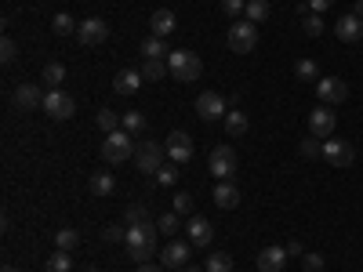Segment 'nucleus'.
Masks as SVG:
<instances>
[{
	"instance_id": "1",
	"label": "nucleus",
	"mask_w": 363,
	"mask_h": 272,
	"mask_svg": "<svg viewBox=\"0 0 363 272\" xmlns=\"http://www.w3.org/2000/svg\"><path fill=\"white\" fill-rule=\"evenodd\" d=\"M124 247H128V254H131L138 265H145L149 258L157 254V229L149 225V222H142V225H128Z\"/></svg>"
},
{
	"instance_id": "2",
	"label": "nucleus",
	"mask_w": 363,
	"mask_h": 272,
	"mask_svg": "<svg viewBox=\"0 0 363 272\" xmlns=\"http://www.w3.org/2000/svg\"><path fill=\"white\" fill-rule=\"evenodd\" d=\"M167 69H171V76H174L178 84H193V80H200L203 62H200V58H196L193 51H171Z\"/></svg>"
},
{
	"instance_id": "3",
	"label": "nucleus",
	"mask_w": 363,
	"mask_h": 272,
	"mask_svg": "<svg viewBox=\"0 0 363 272\" xmlns=\"http://www.w3.org/2000/svg\"><path fill=\"white\" fill-rule=\"evenodd\" d=\"M102 157H106L109 164H128V160L135 157V135H128L124 128L113 131V135H106V142H102Z\"/></svg>"
},
{
	"instance_id": "4",
	"label": "nucleus",
	"mask_w": 363,
	"mask_h": 272,
	"mask_svg": "<svg viewBox=\"0 0 363 272\" xmlns=\"http://www.w3.org/2000/svg\"><path fill=\"white\" fill-rule=\"evenodd\" d=\"M225 40H229V51H236V55H251L255 47H258V26L255 22H233L229 26V33H225Z\"/></svg>"
},
{
	"instance_id": "5",
	"label": "nucleus",
	"mask_w": 363,
	"mask_h": 272,
	"mask_svg": "<svg viewBox=\"0 0 363 272\" xmlns=\"http://www.w3.org/2000/svg\"><path fill=\"white\" fill-rule=\"evenodd\" d=\"M207 164H211V174H215L218 181H229L236 174V149L233 145H215Z\"/></svg>"
},
{
	"instance_id": "6",
	"label": "nucleus",
	"mask_w": 363,
	"mask_h": 272,
	"mask_svg": "<svg viewBox=\"0 0 363 272\" xmlns=\"http://www.w3.org/2000/svg\"><path fill=\"white\" fill-rule=\"evenodd\" d=\"M316 98H320V106H342L349 98V84L342 76H323V80H316Z\"/></svg>"
},
{
	"instance_id": "7",
	"label": "nucleus",
	"mask_w": 363,
	"mask_h": 272,
	"mask_svg": "<svg viewBox=\"0 0 363 272\" xmlns=\"http://www.w3.org/2000/svg\"><path fill=\"white\" fill-rule=\"evenodd\" d=\"M164 157H167V149L160 142H142L138 153H135V164H138L142 174H157L164 167Z\"/></svg>"
},
{
	"instance_id": "8",
	"label": "nucleus",
	"mask_w": 363,
	"mask_h": 272,
	"mask_svg": "<svg viewBox=\"0 0 363 272\" xmlns=\"http://www.w3.org/2000/svg\"><path fill=\"white\" fill-rule=\"evenodd\" d=\"M77 40H80L84 47L106 44V40H109V22H102V18H84V22L77 26Z\"/></svg>"
},
{
	"instance_id": "9",
	"label": "nucleus",
	"mask_w": 363,
	"mask_h": 272,
	"mask_svg": "<svg viewBox=\"0 0 363 272\" xmlns=\"http://www.w3.org/2000/svg\"><path fill=\"white\" fill-rule=\"evenodd\" d=\"M44 113L51 116V120H69L73 113H77V102L66 95V91H48V95H44Z\"/></svg>"
},
{
	"instance_id": "10",
	"label": "nucleus",
	"mask_w": 363,
	"mask_h": 272,
	"mask_svg": "<svg viewBox=\"0 0 363 272\" xmlns=\"http://www.w3.org/2000/svg\"><path fill=\"white\" fill-rule=\"evenodd\" d=\"M323 160H327L330 167H352L356 149H352L349 142H342V138H327V142H323Z\"/></svg>"
},
{
	"instance_id": "11",
	"label": "nucleus",
	"mask_w": 363,
	"mask_h": 272,
	"mask_svg": "<svg viewBox=\"0 0 363 272\" xmlns=\"http://www.w3.org/2000/svg\"><path fill=\"white\" fill-rule=\"evenodd\" d=\"M164 149H167V160L171 164H189L193 160V138L186 131H171Z\"/></svg>"
},
{
	"instance_id": "12",
	"label": "nucleus",
	"mask_w": 363,
	"mask_h": 272,
	"mask_svg": "<svg viewBox=\"0 0 363 272\" xmlns=\"http://www.w3.org/2000/svg\"><path fill=\"white\" fill-rule=\"evenodd\" d=\"M335 128H338V116H335V109H330V106H320V109L309 113L313 138H330V135H335Z\"/></svg>"
},
{
	"instance_id": "13",
	"label": "nucleus",
	"mask_w": 363,
	"mask_h": 272,
	"mask_svg": "<svg viewBox=\"0 0 363 272\" xmlns=\"http://www.w3.org/2000/svg\"><path fill=\"white\" fill-rule=\"evenodd\" d=\"M196 116L200 120H225V98L218 91H203L196 98Z\"/></svg>"
},
{
	"instance_id": "14",
	"label": "nucleus",
	"mask_w": 363,
	"mask_h": 272,
	"mask_svg": "<svg viewBox=\"0 0 363 272\" xmlns=\"http://www.w3.org/2000/svg\"><path fill=\"white\" fill-rule=\"evenodd\" d=\"M189 254H193L189 239H171L160 258H164V268H186V265H189Z\"/></svg>"
},
{
	"instance_id": "15",
	"label": "nucleus",
	"mask_w": 363,
	"mask_h": 272,
	"mask_svg": "<svg viewBox=\"0 0 363 272\" xmlns=\"http://www.w3.org/2000/svg\"><path fill=\"white\" fill-rule=\"evenodd\" d=\"M335 33H338L342 44H359V40H363V18H359L356 11L342 15V18L335 22Z\"/></svg>"
},
{
	"instance_id": "16",
	"label": "nucleus",
	"mask_w": 363,
	"mask_h": 272,
	"mask_svg": "<svg viewBox=\"0 0 363 272\" xmlns=\"http://www.w3.org/2000/svg\"><path fill=\"white\" fill-rule=\"evenodd\" d=\"M15 106H18L22 113L44 109V91H40L37 84H18V87H15Z\"/></svg>"
},
{
	"instance_id": "17",
	"label": "nucleus",
	"mask_w": 363,
	"mask_h": 272,
	"mask_svg": "<svg viewBox=\"0 0 363 272\" xmlns=\"http://www.w3.org/2000/svg\"><path fill=\"white\" fill-rule=\"evenodd\" d=\"M186 229H189V244H193V247H207L211 239H215V225H211L203 215H193V218L186 222Z\"/></svg>"
},
{
	"instance_id": "18",
	"label": "nucleus",
	"mask_w": 363,
	"mask_h": 272,
	"mask_svg": "<svg viewBox=\"0 0 363 272\" xmlns=\"http://www.w3.org/2000/svg\"><path fill=\"white\" fill-rule=\"evenodd\" d=\"M258 272H284L287 265V247H265L258 258H255Z\"/></svg>"
},
{
	"instance_id": "19",
	"label": "nucleus",
	"mask_w": 363,
	"mask_h": 272,
	"mask_svg": "<svg viewBox=\"0 0 363 272\" xmlns=\"http://www.w3.org/2000/svg\"><path fill=\"white\" fill-rule=\"evenodd\" d=\"M142 69H120L116 76H113V91L116 95H135V91L142 87Z\"/></svg>"
},
{
	"instance_id": "20",
	"label": "nucleus",
	"mask_w": 363,
	"mask_h": 272,
	"mask_svg": "<svg viewBox=\"0 0 363 272\" xmlns=\"http://www.w3.org/2000/svg\"><path fill=\"white\" fill-rule=\"evenodd\" d=\"M174 11H167V8H160V11H153L149 15V29H153V37H171L174 33Z\"/></svg>"
},
{
	"instance_id": "21",
	"label": "nucleus",
	"mask_w": 363,
	"mask_h": 272,
	"mask_svg": "<svg viewBox=\"0 0 363 272\" xmlns=\"http://www.w3.org/2000/svg\"><path fill=\"white\" fill-rule=\"evenodd\" d=\"M211 196H215V207H218V210H233V207L240 203V189L233 186V181H218Z\"/></svg>"
},
{
	"instance_id": "22",
	"label": "nucleus",
	"mask_w": 363,
	"mask_h": 272,
	"mask_svg": "<svg viewBox=\"0 0 363 272\" xmlns=\"http://www.w3.org/2000/svg\"><path fill=\"white\" fill-rule=\"evenodd\" d=\"M225 135H229V138L247 135V116L240 113V109H229V113H225Z\"/></svg>"
},
{
	"instance_id": "23",
	"label": "nucleus",
	"mask_w": 363,
	"mask_h": 272,
	"mask_svg": "<svg viewBox=\"0 0 363 272\" xmlns=\"http://www.w3.org/2000/svg\"><path fill=\"white\" fill-rule=\"evenodd\" d=\"M113 189H116V178L109 171H99L95 178H91V193H95V196H109Z\"/></svg>"
},
{
	"instance_id": "24",
	"label": "nucleus",
	"mask_w": 363,
	"mask_h": 272,
	"mask_svg": "<svg viewBox=\"0 0 363 272\" xmlns=\"http://www.w3.org/2000/svg\"><path fill=\"white\" fill-rule=\"evenodd\" d=\"M138 51H142V58H164L167 55V44H164V37H145L138 44Z\"/></svg>"
},
{
	"instance_id": "25",
	"label": "nucleus",
	"mask_w": 363,
	"mask_h": 272,
	"mask_svg": "<svg viewBox=\"0 0 363 272\" xmlns=\"http://www.w3.org/2000/svg\"><path fill=\"white\" fill-rule=\"evenodd\" d=\"M269 11H272V8H269V0H247V8H244V18L258 26V22H265V18H269Z\"/></svg>"
},
{
	"instance_id": "26",
	"label": "nucleus",
	"mask_w": 363,
	"mask_h": 272,
	"mask_svg": "<svg viewBox=\"0 0 363 272\" xmlns=\"http://www.w3.org/2000/svg\"><path fill=\"white\" fill-rule=\"evenodd\" d=\"M77 26H80V22H77L73 15H66V11H58V15L51 18V29H55L58 37H69V33H77Z\"/></svg>"
},
{
	"instance_id": "27",
	"label": "nucleus",
	"mask_w": 363,
	"mask_h": 272,
	"mask_svg": "<svg viewBox=\"0 0 363 272\" xmlns=\"http://www.w3.org/2000/svg\"><path fill=\"white\" fill-rule=\"evenodd\" d=\"M171 69H167V62L164 58H145V66H142V76L145 80H164Z\"/></svg>"
},
{
	"instance_id": "28",
	"label": "nucleus",
	"mask_w": 363,
	"mask_h": 272,
	"mask_svg": "<svg viewBox=\"0 0 363 272\" xmlns=\"http://www.w3.org/2000/svg\"><path fill=\"white\" fill-rule=\"evenodd\" d=\"M120 128H124L128 135H142V131H145V116H142L138 109H131V113L120 116Z\"/></svg>"
},
{
	"instance_id": "29",
	"label": "nucleus",
	"mask_w": 363,
	"mask_h": 272,
	"mask_svg": "<svg viewBox=\"0 0 363 272\" xmlns=\"http://www.w3.org/2000/svg\"><path fill=\"white\" fill-rule=\"evenodd\" d=\"M77 244H80V232L77 229H58L55 232V247L58 251H77Z\"/></svg>"
},
{
	"instance_id": "30",
	"label": "nucleus",
	"mask_w": 363,
	"mask_h": 272,
	"mask_svg": "<svg viewBox=\"0 0 363 272\" xmlns=\"http://www.w3.org/2000/svg\"><path fill=\"white\" fill-rule=\"evenodd\" d=\"M48 272H73V258H69V251H55V254L48 258Z\"/></svg>"
},
{
	"instance_id": "31",
	"label": "nucleus",
	"mask_w": 363,
	"mask_h": 272,
	"mask_svg": "<svg viewBox=\"0 0 363 272\" xmlns=\"http://www.w3.org/2000/svg\"><path fill=\"white\" fill-rule=\"evenodd\" d=\"M44 80H48V87L55 91L58 84L66 80V66H62V62H48V66H44Z\"/></svg>"
},
{
	"instance_id": "32",
	"label": "nucleus",
	"mask_w": 363,
	"mask_h": 272,
	"mask_svg": "<svg viewBox=\"0 0 363 272\" xmlns=\"http://www.w3.org/2000/svg\"><path fill=\"white\" fill-rule=\"evenodd\" d=\"M298 80H320V66H316V58H301V62L294 66Z\"/></svg>"
},
{
	"instance_id": "33",
	"label": "nucleus",
	"mask_w": 363,
	"mask_h": 272,
	"mask_svg": "<svg viewBox=\"0 0 363 272\" xmlns=\"http://www.w3.org/2000/svg\"><path fill=\"white\" fill-rule=\"evenodd\" d=\"M233 268V258L225 251H215V254H207V272H229Z\"/></svg>"
},
{
	"instance_id": "34",
	"label": "nucleus",
	"mask_w": 363,
	"mask_h": 272,
	"mask_svg": "<svg viewBox=\"0 0 363 272\" xmlns=\"http://www.w3.org/2000/svg\"><path fill=\"white\" fill-rule=\"evenodd\" d=\"M99 128H102L106 135H113V131H120V116H116L113 109H99Z\"/></svg>"
},
{
	"instance_id": "35",
	"label": "nucleus",
	"mask_w": 363,
	"mask_h": 272,
	"mask_svg": "<svg viewBox=\"0 0 363 272\" xmlns=\"http://www.w3.org/2000/svg\"><path fill=\"white\" fill-rule=\"evenodd\" d=\"M124 218H128V225H142V222H149V210H145V203H131L124 210Z\"/></svg>"
},
{
	"instance_id": "36",
	"label": "nucleus",
	"mask_w": 363,
	"mask_h": 272,
	"mask_svg": "<svg viewBox=\"0 0 363 272\" xmlns=\"http://www.w3.org/2000/svg\"><path fill=\"white\" fill-rule=\"evenodd\" d=\"M102 239H106V244H124L128 229H124V225H106V229H102Z\"/></svg>"
},
{
	"instance_id": "37",
	"label": "nucleus",
	"mask_w": 363,
	"mask_h": 272,
	"mask_svg": "<svg viewBox=\"0 0 363 272\" xmlns=\"http://www.w3.org/2000/svg\"><path fill=\"white\" fill-rule=\"evenodd\" d=\"M301 29H306V37H320V33H323V18H320V15H306Z\"/></svg>"
},
{
	"instance_id": "38",
	"label": "nucleus",
	"mask_w": 363,
	"mask_h": 272,
	"mask_svg": "<svg viewBox=\"0 0 363 272\" xmlns=\"http://www.w3.org/2000/svg\"><path fill=\"white\" fill-rule=\"evenodd\" d=\"M178 218H182V215H174V210H171V215H164V218L157 222V229H160L164 236H174V232H178Z\"/></svg>"
},
{
	"instance_id": "39",
	"label": "nucleus",
	"mask_w": 363,
	"mask_h": 272,
	"mask_svg": "<svg viewBox=\"0 0 363 272\" xmlns=\"http://www.w3.org/2000/svg\"><path fill=\"white\" fill-rule=\"evenodd\" d=\"M0 58H4V62H15V58H18V44H15L11 37L0 40Z\"/></svg>"
},
{
	"instance_id": "40",
	"label": "nucleus",
	"mask_w": 363,
	"mask_h": 272,
	"mask_svg": "<svg viewBox=\"0 0 363 272\" xmlns=\"http://www.w3.org/2000/svg\"><path fill=\"white\" fill-rule=\"evenodd\" d=\"M174 215H193V196L189 193H178L174 196Z\"/></svg>"
},
{
	"instance_id": "41",
	"label": "nucleus",
	"mask_w": 363,
	"mask_h": 272,
	"mask_svg": "<svg viewBox=\"0 0 363 272\" xmlns=\"http://www.w3.org/2000/svg\"><path fill=\"white\" fill-rule=\"evenodd\" d=\"M153 178L160 181V186H174V181H178V167H167V164H164V167H160Z\"/></svg>"
},
{
	"instance_id": "42",
	"label": "nucleus",
	"mask_w": 363,
	"mask_h": 272,
	"mask_svg": "<svg viewBox=\"0 0 363 272\" xmlns=\"http://www.w3.org/2000/svg\"><path fill=\"white\" fill-rule=\"evenodd\" d=\"M301 265H306V272H320L323 268V254H316V251L301 254Z\"/></svg>"
},
{
	"instance_id": "43",
	"label": "nucleus",
	"mask_w": 363,
	"mask_h": 272,
	"mask_svg": "<svg viewBox=\"0 0 363 272\" xmlns=\"http://www.w3.org/2000/svg\"><path fill=\"white\" fill-rule=\"evenodd\" d=\"M244 8H247V0H222V11H225L229 18H236V15H244Z\"/></svg>"
},
{
	"instance_id": "44",
	"label": "nucleus",
	"mask_w": 363,
	"mask_h": 272,
	"mask_svg": "<svg viewBox=\"0 0 363 272\" xmlns=\"http://www.w3.org/2000/svg\"><path fill=\"white\" fill-rule=\"evenodd\" d=\"M298 153H301V157H316L320 149H316V142H313V138H301V145H298Z\"/></svg>"
},
{
	"instance_id": "45",
	"label": "nucleus",
	"mask_w": 363,
	"mask_h": 272,
	"mask_svg": "<svg viewBox=\"0 0 363 272\" xmlns=\"http://www.w3.org/2000/svg\"><path fill=\"white\" fill-rule=\"evenodd\" d=\"M306 4L313 8V15H320V11H327V8H335V0H306Z\"/></svg>"
},
{
	"instance_id": "46",
	"label": "nucleus",
	"mask_w": 363,
	"mask_h": 272,
	"mask_svg": "<svg viewBox=\"0 0 363 272\" xmlns=\"http://www.w3.org/2000/svg\"><path fill=\"white\" fill-rule=\"evenodd\" d=\"M138 272H167V268H164V265H149V261H145V265H138Z\"/></svg>"
},
{
	"instance_id": "47",
	"label": "nucleus",
	"mask_w": 363,
	"mask_h": 272,
	"mask_svg": "<svg viewBox=\"0 0 363 272\" xmlns=\"http://www.w3.org/2000/svg\"><path fill=\"white\" fill-rule=\"evenodd\" d=\"M287 254H306V251H301V244H298V239H291V244H287Z\"/></svg>"
},
{
	"instance_id": "48",
	"label": "nucleus",
	"mask_w": 363,
	"mask_h": 272,
	"mask_svg": "<svg viewBox=\"0 0 363 272\" xmlns=\"http://www.w3.org/2000/svg\"><path fill=\"white\" fill-rule=\"evenodd\" d=\"M356 15L363 18V0H356Z\"/></svg>"
},
{
	"instance_id": "49",
	"label": "nucleus",
	"mask_w": 363,
	"mask_h": 272,
	"mask_svg": "<svg viewBox=\"0 0 363 272\" xmlns=\"http://www.w3.org/2000/svg\"><path fill=\"white\" fill-rule=\"evenodd\" d=\"M178 272H207V268H189V265H186V268H178Z\"/></svg>"
},
{
	"instance_id": "50",
	"label": "nucleus",
	"mask_w": 363,
	"mask_h": 272,
	"mask_svg": "<svg viewBox=\"0 0 363 272\" xmlns=\"http://www.w3.org/2000/svg\"><path fill=\"white\" fill-rule=\"evenodd\" d=\"M4 272H18V268H11V265H8V268H4Z\"/></svg>"
},
{
	"instance_id": "51",
	"label": "nucleus",
	"mask_w": 363,
	"mask_h": 272,
	"mask_svg": "<svg viewBox=\"0 0 363 272\" xmlns=\"http://www.w3.org/2000/svg\"><path fill=\"white\" fill-rule=\"evenodd\" d=\"M84 272H99V268H84Z\"/></svg>"
}]
</instances>
